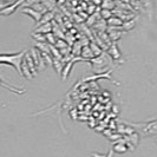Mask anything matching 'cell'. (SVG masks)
I'll use <instances>...</instances> for the list:
<instances>
[{"label":"cell","instance_id":"cell-1","mask_svg":"<svg viewBox=\"0 0 157 157\" xmlns=\"http://www.w3.org/2000/svg\"><path fill=\"white\" fill-rule=\"evenodd\" d=\"M24 12H27V13H31V14H32L33 17H35V19H37V20H39V19H40V17H42V13H37V12H33V11H31V10H27V11H24Z\"/></svg>","mask_w":157,"mask_h":157},{"label":"cell","instance_id":"cell-2","mask_svg":"<svg viewBox=\"0 0 157 157\" xmlns=\"http://www.w3.org/2000/svg\"><path fill=\"white\" fill-rule=\"evenodd\" d=\"M115 150H117V151H122V152H124V151H126V148H125L124 145H121V147H115Z\"/></svg>","mask_w":157,"mask_h":157},{"label":"cell","instance_id":"cell-3","mask_svg":"<svg viewBox=\"0 0 157 157\" xmlns=\"http://www.w3.org/2000/svg\"><path fill=\"white\" fill-rule=\"evenodd\" d=\"M92 156H94V157H99V156H98V155H96V154H94ZM100 157H105V156H100Z\"/></svg>","mask_w":157,"mask_h":157},{"label":"cell","instance_id":"cell-4","mask_svg":"<svg viewBox=\"0 0 157 157\" xmlns=\"http://www.w3.org/2000/svg\"><path fill=\"white\" fill-rule=\"evenodd\" d=\"M108 157H112V151H111V152H109V155H108Z\"/></svg>","mask_w":157,"mask_h":157}]
</instances>
